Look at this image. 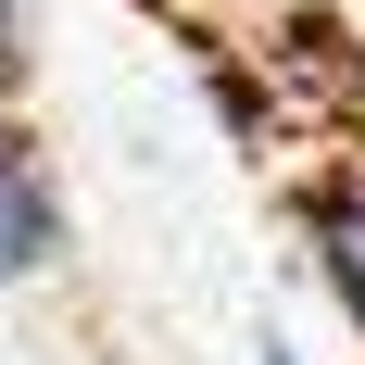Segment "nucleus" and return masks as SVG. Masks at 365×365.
Instances as JSON below:
<instances>
[{
    "instance_id": "39448f33",
    "label": "nucleus",
    "mask_w": 365,
    "mask_h": 365,
    "mask_svg": "<svg viewBox=\"0 0 365 365\" xmlns=\"http://www.w3.org/2000/svg\"><path fill=\"white\" fill-rule=\"evenodd\" d=\"M164 13H215V0H164Z\"/></svg>"
},
{
    "instance_id": "20e7f679",
    "label": "nucleus",
    "mask_w": 365,
    "mask_h": 365,
    "mask_svg": "<svg viewBox=\"0 0 365 365\" xmlns=\"http://www.w3.org/2000/svg\"><path fill=\"white\" fill-rule=\"evenodd\" d=\"M252 365H302V353H290V340H264V353H252Z\"/></svg>"
},
{
    "instance_id": "7ed1b4c3",
    "label": "nucleus",
    "mask_w": 365,
    "mask_h": 365,
    "mask_svg": "<svg viewBox=\"0 0 365 365\" xmlns=\"http://www.w3.org/2000/svg\"><path fill=\"white\" fill-rule=\"evenodd\" d=\"M38 76V0H0V101H26Z\"/></svg>"
},
{
    "instance_id": "f03ea898",
    "label": "nucleus",
    "mask_w": 365,
    "mask_h": 365,
    "mask_svg": "<svg viewBox=\"0 0 365 365\" xmlns=\"http://www.w3.org/2000/svg\"><path fill=\"white\" fill-rule=\"evenodd\" d=\"M63 177H51V151L26 139V113L0 101V290H38L51 264H63Z\"/></svg>"
},
{
    "instance_id": "f257e3e1",
    "label": "nucleus",
    "mask_w": 365,
    "mask_h": 365,
    "mask_svg": "<svg viewBox=\"0 0 365 365\" xmlns=\"http://www.w3.org/2000/svg\"><path fill=\"white\" fill-rule=\"evenodd\" d=\"M290 240H302V264H315L328 315L365 340V151H340V164H315V177L290 189Z\"/></svg>"
}]
</instances>
